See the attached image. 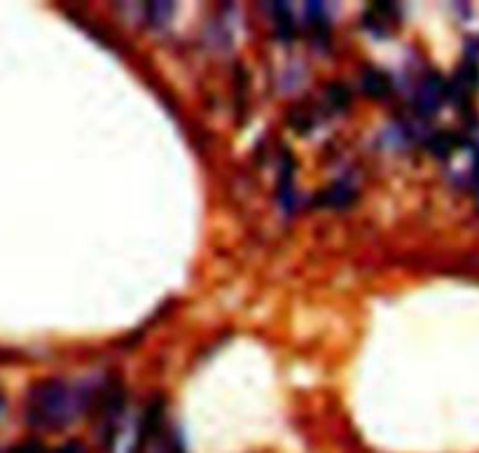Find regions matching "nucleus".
Instances as JSON below:
<instances>
[{"label": "nucleus", "instance_id": "f257e3e1", "mask_svg": "<svg viewBox=\"0 0 479 453\" xmlns=\"http://www.w3.org/2000/svg\"><path fill=\"white\" fill-rule=\"evenodd\" d=\"M75 400L70 397L66 386L61 384H43L33 390V400H30L28 420L35 425L59 428L66 425L73 416Z\"/></svg>", "mask_w": 479, "mask_h": 453}, {"label": "nucleus", "instance_id": "7ed1b4c3", "mask_svg": "<svg viewBox=\"0 0 479 453\" xmlns=\"http://www.w3.org/2000/svg\"><path fill=\"white\" fill-rule=\"evenodd\" d=\"M365 89H367V93H372V96H383V93L390 89V84H388L386 77L379 73V70H367L365 73Z\"/></svg>", "mask_w": 479, "mask_h": 453}, {"label": "nucleus", "instance_id": "39448f33", "mask_svg": "<svg viewBox=\"0 0 479 453\" xmlns=\"http://www.w3.org/2000/svg\"><path fill=\"white\" fill-rule=\"evenodd\" d=\"M451 147H453V140H451V136H446V134L435 136V140L430 143V150H433L437 157H446V154L451 152Z\"/></svg>", "mask_w": 479, "mask_h": 453}, {"label": "nucleus", "instance_id": "423d86ee", "mask_svg": "<svg viewBox=\"0 0 479 453\" xmlns=\"http://www.w3.org/2000/svg\"><path fill=\"white\" fill-rule=\"evenodd\" d=\"M10 453H45V451L40 442H23L19 447H14Z\"/></svg>", "mask_w": 479, "mask_h": 453}, {"label": "nucleus", "instance_id": "f03ea898", "mask_svg": "<svg viewBox=\"0 0 479 453\" xmlns=\"http://www.w3.org/2000/svg\"><path fill=\"white\" fill-rule=\"evenodd\" d=\"M444 96H446V84L442 82V77L430 75L428 80L423 82L419 96H416V110L428 117L435 115L439 110V105H442Z\"/></svg>", "mask_w": 479, "mask_h": 453}, {"label": "nucleus", "instance_id": "0eeeda50", "mask_svg": "<svg viewBox=\"0 0 479 453\" xmlns=\"http://www.w3.org/2000/svg\"><path fill=\"white\" fill-rule=\"evenodd\" d=\"M57 453H84V449H82V444H77V442H68V444H64Z\"/></svg>", "mask_w": 479, "mask_h": 453}, {"label": "nucleus", "instance_id": "20e7f679", "mask_svg": "<svg viewBox=\"0 0 479 453\" xmlns=\"http://www.w3.org/2000/svg\"><path fill=\"white\" fill-rule=\"evenodd\" d=\"M353 199V187H346L344 183H337L332 187V194H327V204L329 206H346L349 201Z\"/></svg>", "mask_w": 479, "mask_h": 453}]
</instances>
